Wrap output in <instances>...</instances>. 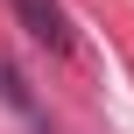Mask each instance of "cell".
Returning a JSON list of instances; mask_svg holds the SVG:
<instances>
[{"label": "cell", "mask_w": 134, "mask_h": 134, "mask_svg": "<svg viewBox=\"0 0 134 134\" xmlns=\"http://www.w3.org/2000/svg\"><path fill=\"white\" fill-rule=\"evenodd\" d=\"M14 14H21V28H28L42 49H71V21H64L57 0H14Z\"/></svg>", "instance_id": "6da1fadb"}]
</instances>
